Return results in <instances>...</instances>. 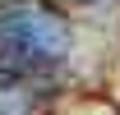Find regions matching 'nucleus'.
Here are the masks:
<instances>
[{
	"label": "nucleus",
	"mask_w": 120,
	"mask_h": 115,
	"mask_svg": "<svg viewBox=\"0 0 120 115\" xmlns=\"http://www.w3.org/2000/svg\"><path fill=\"white\" fill-rule=\"evenodd\" d=\"M74 28L46 0L0 5V78H37L65 65Z\"/></svg>",
	"instance_id": "nucleus-1"
},
{
	"label": "nucleus",
	"mask_w": 120,
	"mask_h": 115,
	"mask_svg": "<svg viewBox=\"0 0 120 115\" xmlns=\"http://www.w3.org/2000/svg\"><path fill=\"white\" fill-rule=\"evenodd\" d=\"M79 5H106V0H79Z\"/></svg>",
	"instance_id": "nucleus-2"
}]
</instances>
